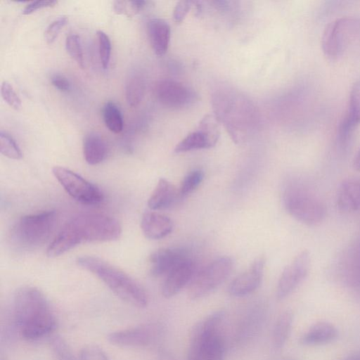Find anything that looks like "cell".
<instances>
[{
	"label": "cell",
	"instance_id": "2",
	"mask_svg": "<svg viewBox=\"0 0 360 360\" xmlns=\"http://www.w3.org/2000/svg\"><path fill=\"white\" fill-rule=\"evenodd\" d=\"M13 314L19 333L27 340L42 338L56 328V319L46 297L35 287L24 286L15 292Z\"/></svg>",
	"mask_w": 360,
	"mask_h": 360
},
{
	"label": "cell",
	"instance_id": "35",
	"mask_svg": "<svg viewBox=\"0 0 360 360\" xmlns=\"http://www.w3.org/2000/svg\"><path fill=\"white\" fill-rule=\"evenodd\" d=\"M1 94L4 101L13 109L18 110L21 108L22 103L13 86L7 81L2 82Z\"/></svg>",
	"mask_w": 360,
	"mask_h": 360
},
{
	"label": "cell",
	"instance_id": "14",
	"mask_svg": "<svg viewBox=\"0 0 360 360\" xmlns=\"http://www.w3.org/2000/svg\"><path fill=\"white\" fill-rule=\"evenodd\" d=\"M224 317L221 310L212 312L199 321L193 328L188 348V360H199L201 352L208 339L219 331Z\"/></svg>",
	"mask_w": 360,
	"mask_h": 360
},
{
	"label": "cell",
	"instance_id": "24",
	"mask_svg": "<svg viewBox=\"0 0 360 360\" xmlns=\"http://www.w3.org/2000/svg\"><path fill=\"white\" fill-rule=\"evenodd\" d=\"M177 194L175 186L161 178L148 200V205L153 210L167 208L174 203Z\"/></svg>",
	"mask_w": 360,
	"mask_h": 360
},
{
	"label": "cell",
	"instance_id": "26",
	"mask_svg": "<svg viewBox=\"0 0 360 360\" xmlns=\"http://www.w3.org/2000/svg\"><path fill=\"white\" fill-rule=\"evenodd\" d=\"M146 90L144 76L138 70H131L125 82V97L129 105L138 106L142 101Z\"/></svg>",
	"mask_w": 360,
	"mask_h": 360
},
{
	"label": "cell",
	"instance_id": "15",
	"mask_svg": "<svg viewBox=\"0 0 360 360\" xmlns=\"http://www.w3.org/2000/svg\"><path fill=\"white\" fill-rule=\"evenodd\" d=\"M360 124V79L352 86L347 111L338 131V141L341 146H346L353 133Z\"/></svg>",
	"mask_w": 360,
	"mask_h": 360
},
{
	"label": "cell",
	"instance_id": "41",
	"mask_svg": "<svg viewBox=\"0 0 360 360\" xmlns=\"http://www.w3.org/2000/svg\"><path fill=\"white\" fill-rule=\"evenodd\" d=\"M352 165L355 170L360 171V148L354 158Z\"/></svg>",
	"mask_w": 360,
	"mask_h": 360
},
{
	"label": "cell",
	"instance_id": "25",
	"mask_svg": "<svg viewBox=\"0 0 360 360\" xmlns=\"http://www.w3.org/2000/svg\"><path fill=\"white\" fill-rule=\"evenodd\" d=\"M83 154L88 164L98 165L107 156V143L99 134L94 132L89 133L83 140Z\"/></svg>",
	"mask_w": 360,
	"mask_h": 360
},
{
	"label": "cell",
	"instance_id": "3",
	"mask_svg": "<svg viewBox=\"0 0 360 360\" xmlns=\"http://www.w3.org/2000/svg\"><path fill=\"white\" fill-rule=\"evenodd\" d=\"M215 117L224 124L236 143L246 141L259 124L258 112L253 103L233 89L217 91L212 96Z\"/></svg>",
	"mask_w": 360,
	"mask_h": 360
},
{
	"label": "cell",
	"instance_id": "13",
	"mask_svg": "<svg viewBox=\"0 0 360 360\" xmlns=\"http://www.w3.org/2000/svg\"><path fill=\"white\" fill-rule=\"evenodd\" d=\"M160 326L154 323L117 330L108 335V341L122 347H144L153 344L159 337Z\"/></svg>",
	"mask_w": 360,
	"mask_h": 360
},
{
	"label": "cell",
	"instance_id": "29",
	"mask_svg": "<svg viewBox=\"0 0 360 360\" xmlns=\"http://www.w3.org/2000/svg\"><path fill=\"white\" fill-rule=\"evenodd\" d=\"M224 340L218 331L206 342L199 360H224Z\"/></svg>",
	"mask_w": 360,
	"mask_h": 360
},
{
	"label": "cell",
	"instance_id": "38",
	"mask_svg": "<svg viewBox=\"0 0 360 360\" xmlns=\"http://www.w3.org/2000/svg\"><path fill=\"white\" fill-rule=\"evenodd\" d=\"M57 1L41 0L34 1L28 4L22 11L23 15H30L36 11L44 8L53 7L57 4Z\"/></svg>",
	"mask_w": 360,
	"mask_h": 360
},
{
	"label": "cell",
	"instance_id": "36",
	"mask_svg": "<svg viewBox=\"0 0 360 360\" xmlns=\"http://www.w3.org/2000/svg\"><path fill=\"white\" fill-rule=\"evenodd\" d=\"M79 360H110L107 353L94 345L84 346L79 352Z\"/></svg>",
	"mask_w": 360,
	"mask_h": 360
},
{
	"label": "cell",
	"instance_id": "8",
	"mask_svg": "<svg viewBox=\"0 0 360 360\" xmlns=\"http://www.w3.org/2000/svg\"><path fill=\"white\" fill-rule=\"evenodd\" d=\"M232 269L233 260L229 257L214 259L192 278L188 288V296L197 300L208 295L226 281Z\"/></svg>",
	"mask_w": 360,
	"mask_h": 360
},
{
	"label": "cell",
	"instance_id": "17",
	"mask_svg": "<svg viewBox=\"0 0 360 360\" xmlns=\"http://www.w3.org/2000/svg\"><path fill=\"white\" fill-rule=\"evenodd\" d=\"M188 258H190L188 253L181 248L159 249L150 256V273L155 277L167 275L176 265Z\"/></svg>",
	"mask_w": 360,
	"mask_h": 360
},
{
	"label": "cell",
	"instance_id": "31",
	"mask_svg": "<svg viewBox=\"0 0 360 360\" xmlns=\"http://www.w3.org/2000/svg\"><path fill=\"white\" fill-rule=\"evenodd\" d=\"M65 48L71 58L75 60L78 65L84 68V53L79 37L75 34H70L67 36Z\"/></svg>",
	"mask_w": 360,
	"mask_h": 360
},
{
	"label": "cell",
	"instance_id": "40",
	"mask_svg": "<svg viewBox=\"0 0 360 360\" xmlns=\"http://www.w3.org/2000/svg\"><path fill=\"white\" fill-rule=\"evenodd\" d=\"M52 85L61 91H68L70 89L69 80L63 75H53L51 78Z\"/></svg>",
	"mask_w": 360,
	"mask_h": 360
},
{
	"label": "cell",
	"instance_id": "16",
	"mask_svg": "<svg viewBox=\"0 0 360 360\" xmlns=\"http://www.w3.org/2000/svg\"><path fill=\"white\" fill-rule=\"evenodd\" d=\"M264 264L263 257L256 259L248 270L231 282L228 288L229 294L234 297H243L257 290L262 282Z\"/></svg>",
	"mask_w": 360,
	"mask_h": 360
},
{
	"label": "cell",
	"instance_id": "6",
	"mask_svg": "<svg viewBox=\"0 0 360 360\" xmlns=\"http://www.w3.org/2000/svg\"><path fill=\"white\" fill-rule=\"evenodd\" d=\"M55 221L54 211H45L22 216L13 228V239L22 248H38L49 238Z\"/></svg>",
	"mask_w": 360,
	"mask_h": 360
},
{
	"label": "cell",
	"instance_id": "1",
	"mask_svg": "<svg viewBox=\"0 0 360 360\" xmlns=\"http://www.w3.org/2000/svg\"><path fill=\"white\" fill-rule=\"evenodd\" d=\"M122 233L119 221L100 213H82L71 218L61 229L47 248L49 257L59 256L86 242H108L117 240Z\"/></svg>",
	"mask_w": 360,
	"mask_h": 360
},
{
	"label": "cell",
	"instance_id": "28",
	"mask_svg": "<svg viewBox=\"0 0 360 360\" xmlns=\"http://www.w3.org/2000/svg\"><path fill=\"white\" fill-rule=\"evenodd\" d=\"M102 116L106 127L115 134L123 129V117L120 108L112 101L106 102L102 108Z\"/></svg>",
	"mask_w": 360,
	"mask_h": 360
},
{
	"label": "cell",
	"instance_id": "21",
	"mask_svg": "<svg viewBox=\"0 0 360 360\" xmlns=\"http://www.w3.org/2000/svg\"><path fill=\"white\" fill-rule=\"evenodd\" d=\"M141 227L147 238L158 240L165 238L172 232L173 222L165 215L155 212H147L142 217Z\"/></svg>",
	"mask_w": 360,
	"mask_h": 360
},
{
	"label": "cell",
	"instance_id": "30",
	"mask_svg": "<svg viewBox=\"0 0 360 360\" xmlns=\"http://www.w3.org/2000/svg\"><path fill=\"white\" fill-rule=\"evenodd\" d=\"M0 151L1 153L13 160H19L22 157V152L15 141L8 134L0 132Z\"/></svg>",
	"mask_w": 360,
	"mask_h": 360
},
{
	"label": "cell",
	"instance_id": "34",
	"mask_svg": "<svg viewBox=\"0 0 360 360\" xmlns=\"http://www.w3.org/2000/svg\"><path fill=\"white\" fill-rule=\"evenodd\" d=\"M51 345L57 360H79L75 358L67 342L60 337H53L51 340Z\"/></svg>",
	"mask_w": 360,
	"mask_h": 360
},
{
	"label": "cell",
	"instance_id": "23",
	"mask_svg": "<svg viewBox=\"0 0 360 360\" xmlns=\"http://www.w3.org/2000/svg\"><path fill=\"white\" fill-rule=\"evenodd\" d=\"M338 330L332 323L320 321L311 326L301 336L300 342L305 346H319L335 341Z\"/></svg>",
	"mask_w": 360,
	"mask_h": 360
},
{
	"label": "cell",
	"instance_id": "7",
	"mask_svg": "<svg viewBox=\"0 0 360 360\" xmlns=\"http://www.w3.org/2000/svg\"><path fill=\"white\" fill-rule=\"evenodd\" d=\"M359 32V19L342 17L330 22L326 27L321 37L324 55L330 60L338 59L344 54Z\"/></svg>",
	"mask_w": 360,
	"mask_h": 360
},
{
	"label": "cell",
	"instance_id": "32",
	"mask_svg": "<svg viewBox=\"0 0 360 360\" xmlns=\"http://www.w3.org/2000/svg\"><path fill=\"white\" fill-rule=\"evenodd\" d=\"M204 173L202 170L195 169L188 173L182 180L179 193L186 195L192 193L202 182Z\"/></svg>",
	"mask_w": 360,
	"mask_h": 360
},
{
	"label": "cell",
	"instance_id": "10",
	"mask_svg": "<svg viewBox=\"0 0 360 360\" xmlns=\"http://www.w3.org/2000/svg\"><path fill=\"white\" fill-rule=\"evenodd\" d=\"M219 122L215 117L205 115L198 129L185 136L174 148L175 153L210 148L214 146L219 137Z\"/></svg>",
	"mask_w": 360,
	"mask_h": 360
},
{
	"label": "cell",
	"instance_id": "9",
	"mask_svg": "<svg viewBox=\"0 0 360 360\" xmlns=\"http://www.w3.org/2000/svg\"><path fill=\"white\" fill-rule=\"evenodd\" d=\"M53 174L65 191L77 201L86 205H97L103 200V193L95 184L76 172L56 166Z\"/></svg>",
	"mask_w": 360,
	"mask_h": 360
},
{
	"label": "cell",
	"instance_id": "37",
	"mask_svg": "<svg viewBox=\"0 0 360 360\" xmlns=\"http://www.w3.org/2000/svg\"><path fill=\"white\" fill-rule=\"evenodd\" d=\"M68 21V19L66 16H60L48 25L44 32V39L47 44H51L56 41Z\"/></svg>",
	"mask_w": 360,
	"mask_h": 360
},
{
	"label": "cell",
	"instance_id": "27",
	"mask_svg": "<svg viewBox=\"0 0 360 360\" xmlns=\"http://www.w3.org/2000/svg\"><path fill=\"white\" fill-rule=\"evenodd\" d=\"M293 314L286 310L277 318L272 333V345L275 349L279 350L285 345L292 329Z\"/></svg>",
	"mask_w": 360,
	"mask_h": 360
},
{
	"label": "cell",
	"instance_id": "22",
	"mask_svg": "<svg viewBox=\"0 0 360 360\" xmlns=\"http://www.w3.org/2000/svg\"><path fill=\"white\" fill-rule=\"evenodd\" d=\"M147 32L154 53L158 56L165 55L171 37V28L168 22L161 18H151L147 22Z\"/></svg>",
	"mask_w": 360,
	"mask_h": 360
},
{
	"label": "cell",
	"instance_id": "5",
	"mask_svg": "<svg viewBox=\"0 0 360 360\" xmlns=\"http://www.w3.org/2000/svg\"><path fill=\"white\" fill-rule=\"evenodd\" d=\"M283 202L288 213L300 222L315 226L326 214L324 203L305 186L295 182L289 184L283 194Z\"/></svg>",
	"mask_w": 360,
	"mask_h": 360
},
{
	"label": "cell",
	"instance_id": "12",
	"mask_svg": "<svg viewBox=\"0 0 360 360\" xmlns=\"http://www.w3.org/2000/svg\"><path fill=\"white\" fill-rule=\"evenodd\" d=\"M310 262L309 252L303 250L284 268L276 288L278 300L288 297L302 283L308 274Z\"/></svg>",
	"mask_w": 360,
	"mask_h": 360
},
{
	"label": "cell",
	"instance_id": "4",
	"mask_svg": "<svg viewBox=\"0 0 360 360\" xmlns=\"http://www.w3.org/2000/svg\"><path fill=\"white\" fill-rule=\"evenodd\" d=\"M77 264L101 279L118 297L138 308L148 304V295L136 280L109 262L92 256L77 259Z\"/></svg>",
	"mask_w": 360,
	"mask_h": 360
},
{
	"label": "cell",
	"instance_id": "19",
	"mask_svg": "<svg viewBox=\"0 0 360 360\" xmlns=\"http://www.w3.org/2000/svg\"><path fill=\"white\" fill-rule=\"evenodd\" d=\"M340 275L346 285L360 294V240L352 246L341 261Z\"/></svg>",
	"mask_w": 360,
	"mask_h": 360
},
{
	"label": "cell",
	"instance_id": "39",
	"mask_svg": "<svg viewBox=\"0 0 360 360\" xmlns=\"http://www.w3.org/2000/svg\"><path fill=\"white\" fill-rule=\"evenodd\" d=\"M191 3L190 1H181L176 4L173 12L175 22H181L185 18L191 7Z\"/></svg>",
	"mask_w": 360,
	"mask_h": 360
},
{
	"label": "cell",
	"instance_id": "20",
	"mask_svg": "<svg viewBox=\"0 0 360 360\" xmlns=\"http://www.w3.org/2000/svg\"><path fill=\"white\" fill-rule=\"evenodd\" d=\"M336 202L338 209L345 213L360 210V178L345 179L338 188Z\"/></svg>",
	"mask_w": 360,
	"mask_h": 360
},
{
	"label": "cell",
	"instance_id": "42",
	"mask_svg": "<svg viewBox=\"0 0 360 360\" xmlns=\"http://www.w3.org/2000/svg\"><path fill=\"white\" fill-rule=\"evenodd\" d=\"M342 360H360V350L349 354Z\"/></svg>",
	"mask_w": 360,
	"mask_h": 360
},
{
	"label": "cell",
	"instance_id": "18",
	"mask_svg": "<svg viewBox=\"0 0 360 360\" xmlns=\"http://www.w3.org/2000/svg\"><path fill=\"white\" fill-rule=\"evenodd\" d=\"M194 266L188 258L172 269L167 275L162 286V295L170 298L176 295L193 278Z\"/></svg>",
	"mask_w": 360,
	"mask_h": 360
},
{
	"label": "cell",
	"instance_id": "33",
	"mask_svg": "<svg viewBox=\"0 0 360 360\" xmlns=\"http://www.w3.org/2000/svg\"><path fill=\"white\" fill-rule=\"evenodd\" d=\"M96 34L101 63L103 69H107L110 64L111 56L110 39L108 34L102 30H98Z\"/></svg>",
	"mask_w": 360,
	"mask_h": 360
},
{
	"label": "cell",
	"instance_id": "11",
	"mask_svg": "<svg viewBox=\"0 0 360 360\" xmlns=\"http://www.w3.org/2000/svg\"><path fill=\"white\" fill-rule=\"evenodd\" d=\"M154 94L162 105L174 109L188 107L198 98L196 94L188 86L170 79L158 81L154 86Z\"/></svg>",
	"mask_w": 360,
	"mask_h": 360
}]
</instances>
